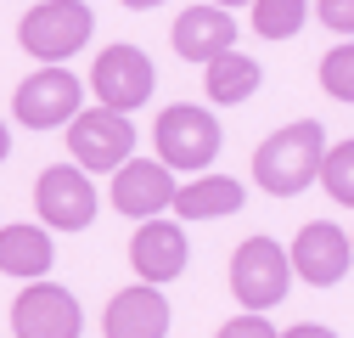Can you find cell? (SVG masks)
I'll return each instance as SVG.
<instances>
[{"instance_id": "obj_1", "label": "cell", "mask_w": 354, "mask_h": 338, "mask_svg": "<svg viewBox=\"0 0 354 338\" xmlns=\"http://www.w3.org/2000/svg\"><path fill=\"white\" fill-rule=\"evenodd\" d=\"M321 158H326V130L315 118H298L253 152V181L276 197H292L321 175Z\"/></svg>"}, {"instance_id": "obj_2", "label": "cell", "mask_w": 354, "mask_h": 338, "mask_svg": "<svg viewBox=\"0 0 354 338\" xmlns=\"http://www.w3.org/2000/svg\"><path fill=\"white\" fill-rule=\"evenodd\" d=\"M17 39L28 57H46V68H57L91 39V12H84V0H39L34 12H23Z\"/></svg>"}, {"instance_id": "obj_3", "label": "cell", "mask_w": 354, "mask_h": 338, "mask_svg": "<svg viewBox=\"0 0 354 338\" xmlns=\"http://www.w3.org/2000/svg\"><path fill=\"white\" fill-rule=\"evenodd\" d=\"M152 147L163 169H208L219 152V118L208 107H163Z\"/></svg>"}, {"instance_id": "obj_4", "label": "cell", "mask_w": 354, "mask_h": 338, "mask_svg": "<svg viewBox=\"0 0 354 338\" xmlns=\"http://www.w3.org/2000/svg\"><path fill=\"white\" fill-rule=\"evenodd\" d=\"M231 287H236V299L248 305V316L281 305V299H287V287H292V265H287V254H281L270 237H248V242L236 248V260H231Z\"/></svg>"}, {"instance_id": "obj_5", "label": "cell", "mask_w": 354, "mask_h": 338, "mask_svg": "<svg viewBox=\"0 0 354 338\" xmlns=\"http://www.w3.org/2000/svg\"><path fill=\"white\" fill-rule=\"evenodd\" d=\"M129 147H136V130H129L124 113H107V107H91V113H73L68 118V152H73V169H118L129 163Z\"/></svg>"}, {"instance_id": "obj_6", "label": "cell", "mask_w": 354, "mask_h": 338, "mask_svg": "<svg viewBox=\"0 0 354 338\" xmlns=\"http://www.w3.org/2000/svg\"><path fill=\"white\" fill-rule=\"evenodd\" d=\"M91 84H96V96H102L107 113H124V118H129V107H141V102L152 96L158 68H152V57H147L141 46H107V51L96 57Z\"/></svg>"}, {"instance_id": "obj_7", "label": "cell", "mask_w": 354, "mask_h": 338, "mask_svg": "<svg viewBox=\"0 0 354 338\" xmlns=\"http://www.w3.org/2000/svg\"><path fill=\"white\" fill-rule=\"evenodd\" d=\"M79 96H84V84L57 62V68H39L17 84V96H12V113L17 124H28V130H57V124H68L79 113Z\"/></svg>"}, {"instance_id": "obj_8", "label": "cell", "mask_w": 354, "mask_h": 338, "mask_svg": "<svg viewBox=\"0 0 354 338\" xmlns=\"http://www.w3.org/2000/svg\"><path fill=\"white\" fill-rule=\"evenodd\" d=\"M12 332L17 338H79L84 332V310L68 287L57 282H28L12 305Z\"/></svg>"}, {"instance_id": "obj_9", "label": "cell", "mask_w": 354, "mask_h": 338, "mask_svg": "<svg viewBox=\"0 0 354 338\" xmlns=\"http://www.w3.org/2000/svg\"><path fill=\"white\" fill-rule=\"evenodd\" d=\"M34 203H39V220L57 226V231H79V226L96 220V186L73 163H51L34 181Z\"/></svg>"}, {"instance_id": "obj_10", "label": "cell", "mask_w": 354, "mask_h": 338, "mask_svg": "<svg viewBox=\"0 0 354 338\" xmlns=\"http://www.w3.org/2000/svg\"><path fill=\"white\" fill-rule=\"evenodd\" d=\"M348 231H337L332 220H309L298 237H292V271L304 276V282H315V287H332V282H343V271H348Z\"/></svg>"}, {"instance_id": "obj_11", "label": "cell", "mask_w": 354, "mask_h": 338, "mask_svg": "<svg viewBox=\"0 0 354 338\" xmlns=\"http://www.w3.org/2000/svg\"><path fill=\"white\" fill-rule=\"evenodd\" d=\"M174 197V175L158 163V158H129L113 169V208L129 220H152L158 208H169Z\"/></svg>"}, {"instance_id": "obj_12", "label": "cell", "mask_w": 354, "mask_h": 338, "mask_svg": "<svg viewBox=\"0 0 354 338\" xmlns=\"http://www.w3.org/2000/svg\"><path fill=\"white\" fill-rule=\"evenodd\" d=\"M186 260H192V242H186L180 226H169V220H147V226L136 231V242H129V265L141 271L147 287L174 282V276L186 271Z\"/></svg>"}, {"instance_id": "obj_13", "label": "cell", "mask_w": 354, "mask_h": 338, "mask_svg": "<svg viewBox=\"0 0 354 338\" xmlns=\"http://www.w3.org/2000/svg\"><path fill=\"white\" fill-rule=\"evenodd\" d=\"M174 51H180L186 62H214V57L236 51L231 12H219V6H186L180 17H174Z\"/></svg>"}, {"instance_id": "obj_14", "label": "cell", "mask_w": 354, "mask_h": 338, "mask_svg": "<svg viewBox=\"0 0 354 338\" xmlns=\"http://www.w3.org/2000/svg\"><path fill=\"white\" fill-rule=\"evenodd\" d=\"M107 338H163L169 332V299L158 287H124L102 316Z\"/></svg>"}, {"instance_id": "obj_15", "label": "cell", "mask_w": 354, "mask_h": 338, "mask_svg": "<svg viewBox=\"0 0 354 338\" xmlns=\"http://www.w3.org/2000/svg\"><path fill=\"white\" fill-rule=\"evenodd\" d=\"M57 260V242L39 231V226H6L0 231V271L6 276H23V282H39Z\"/></svg>"}, {"instance_id": "obj_16", "label": "cell", "mask_w": 354, "mask_h": 338, "mask_svg": "<svg viewBox=\"0 0 354 338\" xmlns=\"http://www.w3.org/2000/svg\"><path fill=\"white\" fill-rule=\"evenodd\" d=\"M242 197H248V192H242L231 175H203V181H192V186H174L169 208H180V220H219V215H236Z\"/></svg>"}, {"instance_id": "obj_17", "label": "cell", "mask_w": 354, "mask_h": 338, "mask_svg": "<svg viewBox=\"0 0 354 338\" xmlns=\"http://www.w3.org/2000/svg\"><path fill=\"white\" fill-rule=\"evenodd\" d=\"M259 62L253 57H236V51H225V57H214L208 62V102H219V107H236V102H248L253 91H259Z\"/></svg>"}, {"instance_id": "obj_18", "label": "cell", "mask_w": 354, "mask_h": 338, "mask_svg": "<svg viewBox=\"0 0 354 338\" xmlns=\"http://www.w3.org/2000/svg\"><path fill=\"white\" fill-rule=\"evenodd\" d=\"M309 23V0H253V28L264 39H292Z\"/></svg>"}, {"instance_id": "obj_19", "label": "cell", "mask_w": 354, "mask_h": 338, "mask_svg": "<svg viewBox=\"0 0 354 338\" xmlns=\"http://www.w3.org/2000/svg\"><path fill=\"white\" fill-rule=\"evenodd\" d=\"M321 181H326V192H332L337 203L354 208V141H343V147H332V152L321 158Z\"/></svg>"}, {"instance_id": "obj_20", "label": "cell", "mask_w": 354, "mask_h": 338, "mask_svg": "<svg viewBox=\"0 0 354 338\" xmlns=\"http://www.w3.org/2000/svg\"><path fill=\"white\" fill-rule=\"evenodd\" d=\"M321 91L337 102H354V46H337L321 57Z\"/></svg>"}, {"instance_id": "obj_21", "label": "cell", "mask_w": 354, "mask_h": 338, "mask_svg": "<svg viewBox=\"0 0 354 338\" xmlns=\"http://www.w3.org/2000/svg\"><path fill=\"white\" fill-rule=\"evenodd\" d=\"M214 338H276V327L264 321V316H236V321H225Z\"/></svg>"}, {"instance_id": "obj_22", "label": "cell", "mask_w": 354, "mask_h": 338, "mask_svg": "<svg viewBox=\"0 0 354 338\" xmlns=\"http://www.w3.org/2000/svg\"><path fill=\"white\" fill-rule=\"evenodd\" d=\"M321 23L337 34H354V0H321Z\"/></svg>"}, {"instance_id": "obj_23", "label": "cell", "mask_w": 354, "mask_h": 338, "mask_svg": "<svg viewBox=\"0 0 354 338\" xmlns=\"http://www.w3.org/2000/svg\"><path fill=\"white\" fill-rule=\"evenodd\" d=\"M281 338H337L332 327H315V321H304V327H287Z\"/></svg>"}, {"instance_id": "obj_24", "label": "cell", "mask_w": 354, "mask_h": 338, "mask_svg": "<svg viewBox=\"0 0 354 338\" xmlns=\"http://www.w3.org/2000/svg\"><path fill=\"white\" fill-rule=\"evenodd\" d=\"M129 12H147V6H163V0H124Z\"/></svg>"}, {"instance_id": "obj_25", "label": "cell", "mask_w": 354, "mask_h": 338, "mask_svg": "<svg viewBox=\"0 0 354 338\" xmlns=\"http://www.w3.org/2000/svg\"><path fill=\"white\" fill-rule=\"evenodd\" d=\"M6 152H12V136H6V124H0V163H6Z\"/></svg>"}, {"instance_id": "obj_26", "label": "cell", "mask_w": 354, "mask_h": 338, "mask_svg": "<svg viewBox=\"0 0 354 338\" xmlns=\"http://www.w3.org/2000/svg\"><path fill=\"white\" fill-rule=\"evenodd\" d=\"M214 6H242V0H214Z\"/></svg>"}, {"instance_id": "obj_27", "label": "cell", "mask_w": 354, "mask_h": 338, "mask_svg": "<svg viewBox=\"0 0 354 338\" xmlns=\"http://www.w3.org/2000/svg\"><path fill=\"white\" fill-rule=\"evenodd\" d=\"M348 254H354V237H348Z\"/></svg>"}]
</instances>
